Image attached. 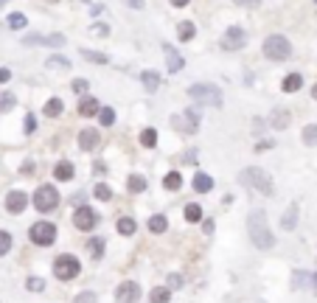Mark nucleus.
I'll return each instance as SVG.
<instances>
[{
  "mask_svg": "<svg viewBox=\"0 0 317 303\" xmlns=\"http://www.w3.org/2000/svg\"><path fill=\"white\" fill-rule=\"evenodd\" d=\"M289 53H292V45H289L286 37L272 34V37H267V40H264V56H267V59L283 62V59H289Z\"/></svg>",
  "mask_w": 317,
  "mask_h": 303,
  "instance_id": "obj_4",
  "label": "nucleus"
},
{
  "mask_svg": "<svg viewBox=\"0 0 317 303\" xmlns=\"http://www.w3.org/2000/svg\"><path fill=\"white\" fill-rule=\"evenodd\" d=\"M166 227H169V219H166L163 214H154V216L149 219V230H152V233H166Z\"/></svg>",
  "mask_w": 317,
  "mask_h": 303,
  "instance_id": "obj_23",
  "label": "nucleus"
},
{
  "mask_svg": "<svg viewBox=\"0 0 317 303\" xmlns=\"http://www.w3.org/2000/svg\"><path fill=\"white\" fill-rule=\"evenodd\" d=\"M211 188H214V177H208V174H202V172L194 174V191H197V194H208Z\"/></svg>",
  "mask_w": 317,
  "mask_h": 303,
  "instance_id": "obj_17",
  "label": "nucleus"
},
{
  "mask_svg": "<svg viewBox=\"0 0 317 303\" xmlns=\"http://www.w3.org/2000/svg\"><path fill=\"white\" fill-rule=\"evenodd\" d=\"M174 130L177 132H185V135H194V132L199 130V115L194 113V110H185L182 115H174L172 118Z\"/></svg>",
  "mask_w": 317,
  "mask_h": 303,
  "instance_id": "obj_9",
  "label": "nucleus"
},
{
  "mask_svg": "<svg viewBox=\"0 0 317 303\" xmlns=\"http://www.w3.org/2000/svg\"><path fill=\"white\" fill-rule=\"evenodd\" d=\"M140 82H143V87L149 90V93H154V90L160 87V73H154V70H143Z\"/></svg>",
  "mask_w": 317,
  "mask_h": 303,
  "instance_id": "obj_20",
  "label": "nucleus"
},
{
  "mask_svg": "<svg viewBox=\"0 0 317 303\" xmlns=\"http://www.w3.org/2000/svg\"><path fill=\"white\" fill-rule=\"evenodd\" d=\"M26 205H28L26 191H9V194H6V211H9V214H23Z\"/></svg>",
  "mask_w": 317,
  "mask_h": 303,
  "instance_id": "obj_12",
  "label": "nucleus"
},
{
  "mask_svg": "<svg viewBox=\"0 0 317 303\" xmlns=\"http://www.w3.org/2000/svg\"><path fill=\"white\" fill-rule=\"evenodd\" d=\"M73 303H95V292H79Z\"/></svg>",
  "mask_w": 317,
  "mask_h": 303,
  "instance_id": "obj_44",
  "label": "nucleus"
},
{
  "mask_svg": "<svg viewBox=\"0 0 317 303\" xmlns=\"http://www.w3.org/2000/svg\"><path fill=\"white\" fill-rule=\"evenodd\" d=\"M312 98H317V85H315V87H312Z\"/></svg>",
  "mask_w": 317,
  "mask_h": 303,
  "instance_id": "obj_55",
  "label": "nucleus"
},
{
  "mask_svg": "<svg viewBox=\"0 0 317 303\" xmlns=\"http://www.w3.org/2000/svg\"><path fill=\"white\" fill-rule=\"evenodd\" d=\"M303 143H306V146H317V124L303 127Z\"/></svg>",
  "mask_w": 317,
  "mask_h": 303,
  "instance_id": "obj_31",
  "label": "nucleus"
},
{
  "mask_svg": "<svg viewBox=\"0 0 317 303\" xmlns=\"http://www.w3.org/2000/svg\"><path fill=\"white\" fill-rule=\"evenodd\" d=\"M180 286H182V275H177V272H172V275H169V286H166V289L172 292V289H180Z\"/></svg>",
  "mask_w": 317,
  "mask_h": 303,
  "instance_id": "obj_43",
  "label": "nucleus"
},
{
  "mask_svg": "<svg viewBox=\"0 0 317 303\" xmlns=\"http://www.w3.org/2000/svg\"><path fill=\"white\" fill-rule=\"evenodd\" d=\"M236 3H239V6H253L256 0H236Z\"/></svg>",
  "mask_w": 317,
  "mask_h": 303,
  "instance_id": "obj_53",
  "label": "nucleus"
},
{
  "mask_svg": "<svg viewBox=\"0 0 317 303\" xmlns=\"http://www.w3.org/2000/svg\"><path fill=\"white\" fill-rule=\"evenodd\" d=\"M87 250H90V259H101L104 256V239H98V236L90 239V242H87Z\"/></svg>",
  "mask_w": 317,
  "mask_h": 303,
  "instance_id": "obj_28",
  "label": "nucleus"
},
{
  "mask_svg": "<svg viewBox=\"0 0 317 303\" xmlns=\"http://www.w3.org/2000/svg\"><path fill=\"white\" fill-rule=\"evenodd\" d=\"M9 26L11 28H26V14H20V11H17V14H11V17H9Z\"/></svg>",
  "mask_w": 317,
  "mask_h": 303,
  "instance_id": "obj_41",
  "label": "nucleus"
},
{
  "mask_svg": "<svg viewBox=\"0 0 317 303\" xmlns=\"http://www.w3.org/2000/svg\"><path fill=\"white\" fill-rule=\"evenodd\" d=\"M140 143H143L146 149H152L154 143H157V132H154L152 127H149V130H143V132H140Z\"/></svg>",
  "mask_w": 317,
  "mask_h": 303,
  "instance_id": "obj_35",
  "label": "nucleus"
},
{
  "mask_svg": "<svg viewBox=\"0 0 317 303\" xmlns=\"http://www.w3.org/2000/svg\"><path fill=\"white\" fill-rule=\"evenodd\" d=\"M283 93H298L300 87H303V76H298V73H289V76L283 79Z\"/></svg>",
  "mask_w": 317,
  "mask_h": 303,
  "instance_id": "obj_19",
  "label": "nucleus"
},
{
  "mask_svg": "<svg viewBox=\"0 0 317 303\" xmlns=\"http://www.w3.org/2000/svg\"><path fill=\"white\" fill-rule=\"evenodd\" d=\"M169 289L166 286H154L152 292H149V303H169Z\"/></svg>",
  "mask_w": 317,
  "mask_h": 303,
  "instance_id": "obj_27",
  "label": "nucleus"
},
{
  "mask_svg": "<svg viewBox=\"0 0 317 303\" xmlns=\"http://www.w3.org/2000/svg\"><path fill=\"white\" fill-rule=\"evenodd\" d=\"M11 107H14V95L3 93V95H0V113H9Z\"/></svg>",
  "mask_w": 317,
  "mask_h": 303,
  "instance_id": "obj_40",
  "label": "nucleus"
},
{
  "mask_svg": "<svg viewBox=\"0 0 317 303\" xmlns=\"http://www.w3.org/2000/svg\"><path fill=\"white\" fill-rule=\"evenodd\" d=\"M73 225H76L79 230H93V227L98 225V216L93 214V208H85V205H82V208L73 214Z\"/></svg>",
  "mask_w": 317,
  "mask_h": 303,
  "instance_id": "obj_11",
  "label": "nucleus"
},
{
  "mask_svg": "<svg viewBox=\"0 0 317 303\" xmlns=\"http://www.w3.org/2000/svg\"><path fill=\"white\" fill-rule=\"evenodd\" d=\"M34 205L40 214H48V211H53L56 205H59V191L53 188V185H40L34 194Z\"/></svg>",
  "mask_w": 317,
  "mask_h": 303,
  "instance_id": "obj_7",
  "label": "nucleus"
},
{
  "mask_svg": "<svg viewBox=\"0 0 317 303\" xmlns=\"http://www.w3.org/2000/svg\"><path fill=\"white\" fill-rule=\"evenodd\" d=\"M247 233H250V242L256 244L258 250H272L275 247V236L270 233V227H267L264 211H253L247 216Z\"/></svg>",
  "mask_w": 317,
  "mask_h": 303,
  "instance_id": "obj_1",
  "label": "nucleus"
},
{
  "mask_svg": "<svg viewBox=\"0 0 317 303\" xmlns=\"http://www.w3.org/2000/svg\"><path fill=\"white\" fill-rule=\"evenodd\" d=\"M3 3H6V0H0V6H3Z\"/></svg>",
  "mask_w": 317,
  "mask_h": 303,
  "instance_id": "obj_56",
  "label": "nucleus"
},
{
  "mask_svg": "<svg viewBox=\"0 0 317 303\" xmlns=\"http://www.w3.org/2000/svg\"><path fill=\"white\" fill-rule=\"evenodd\" d=\"M315 3H317V0H315Z\"/></svg>",
  "mask_w": 317,
  "mask_h": 303,
  "instance_id": "obj_57",
  "label": "nucleus"
},
{
  "mask_svg": "<svg viewBox=\"0 0 317 303\" xmlns=\"http://www.w3.org/2000/svg\"><path fill=\"white\" fill-rule=\"evenodd\" d=\"M20 172H23V174H31V172H34V163H26L23 169H20Z\"/></svg>",
  "mask_w": 317,
  "mask_h": 303,
  "instance_id": "obj_51",
  "label": "nucleus"
},
{
  "mask_svg": "<svg viewBox=\"0 0 317 303\" xmlns=\"http://www.w3.org/2000/svg\"><path fill=\"white\" fill-rule=\"evenodd\" d=\"M163 51H166V62H169V73H177V70H182V59H180V53L174 51L172 45H163Z\"/></svg>",
  "mask_w": 317,
  "mask_h": 303,
  "instance_id": "obj_16",
  "label": "nucleus"
},
{
  "mask_svg": "<svg viewBox=\"0 0 317 303\" xmlns=\"http://www.w3.org/2000/svg\"><path fill=\"white\" fill-rule=\"evenodd\" d=\"M295 225H298V205H289L286 214H283V219H281V227L283 230H292Z\"/></svg>",
  "mask_w": 317,
  "mask_h": 303,
  "instance_id": "obj_22",
  "label": "nucleus"
},
{
  "mask_svg": "<svg viewBox=\"0 0 317 303\" xmlns=\"http://www.w3.org/2000/svg\"><path fill=\"white\" fill-rule=\"evenodd\" d=\"M98 110H101V107H98V101H95L93 95H85V98L79 101V113L85 115V118H93V115H98Z\"/></svg>",
  "mask_w": 317,
  "mask_h": 303,
  "instance_id": "obj_15",
  "label": "nucleus"
},
{
  "mask_svg": "<svg viewBox=\"0 0 317 303\" xmlns=\"http://www.w3.org/2000/svg\"><path fill=\"white\" fill-rule=\"evenodd\" d=\"M194 34H197V28H194V23H188V20L177 26V37H180L182 43H188V40H194Z\"/></svg>",
  "mask_w": 317,
  "mask_h": 303,
  "instance_id": "obj_26",
  "label": "nucleus"
},
{
  "mask_svg": "<svg viewBox=\"0 0 317 303\" xmlns=\"http://www.w3.org/2000/svg\"><path fill=\"white\" fill-rule=\"evenodd\" d=\"M48 68H62V70H70V59H65V56H48Z\"/></svg>",
  "mask_w": 317,
  "mask_h": 303,
  "instance_id": "obj_37",
  "label": "nucleus"
},
{
  "mask_svg": "<svg viewBox=\"0 0 317 303\" xmlns=\"http://www.w3.org/2000/svg\"><path fill=\"white\" fill-rule=\"evenodd\" d=\"M140 298V284L137 281H121L115 286V301L118 303H137Z\"/></svg>",
  "mask_w": 317,
  "mask_h": 303,
  "instance_id": "obj_10",
  "label": "nucleus"
},
{
  "mask_svg": "<svg viewBox=\"0 0 317 303\" xmlns=\"http://www.w3.org/2000/svg\"><path fill=\"white\" fill-rule=\"evenodd\" d=\"M137 230V222L135 219H129V216H121L118 219V233L121 236H132Z\"/></svg>",
  "mask_w": 317,
  "mask_h": 303,
  "instance_id": "obj_25",
  "label": "nucleus"
},
{
  "mask_svg": "<svg viewBox=\"0 0 317 303\" xmlns=\"http://www.w3.org/2000/svg\"><path fill=\"white\" fill-rule=\"evenodd\" d=\"M312 286H315V289H317V272H315V275H312Z\"/></svg>",
  "mask_w": 317,
  "mask_h": 303,
  "instance_id": "obj_54",
  "label": "nucleus"
},
{
  "mask_svg": "<svg viewBox=\"0 0 317 303\" xmlns=\"http://www.w3.org/2000/svg\"><path fill=\"white\" fill-rule=\"evenodd\" d=\"M82 53H85L87 62H101V65L107 62V56H104V53H98V51H82Z\"/></svg>",
  "mask_w": 317,
  "mask_h": 303,
  "instance_id": "obj_42",
  "label": "nucleus"
},
{
  "mask_svg": "<svg viewBox=\"0 0 317 303\" xmlns=\"http://www.w3.org/2000/svg\"><path fill=\"white\" fill-rule=\"evenodd\" d=\"M107 172V163H101V160H98V163H95V174H104Z\"/></svg>",
  "mask_w": 317,
  "mask_h": 303,
  "instance_id": "obj_50",
  "label": "nucleus"
},
{
  "mask_svg": "<svg viewBox=\"0 0 317 303\" xmlns=\"http://www.w3.org/2000/svg\"><path fill=\"white\" fill-rule=\"evenodd\" d=\"M9 250H11V233L0 230V256H6Z\"/></svg>",
  "mask_w": 317,
  "mask_h": 303,
  "instance_id": "obj_39",
  "label": "nucleus"
},
{
  "mask_svg": "<svg viewBox=\"0 0 317 303\" xmlns=\"http://www.w3.org/2000/svg\"><path fill=\"white\" fill-rule=\"evenodd\" d=\"M188 95L197 104H211V107H222V90L216 85H194L188 90Z\"/></svg>",
  "mask_w": 317,
  "mask_h": 303,
  "instance_id": "obj_5",
  "label": "nucleus"
},
{
  "mask_svg": "<svg viewBox=\"0 0 317 303\" xmlns=\"http://www.w3.org/2000/svg\"><path fill=\"white\" fill-rule=\"evenodd\" d=\"M98 121H101L104 127H112V124H115V110H112V107H101V110H98Z\"/></svg>",
  "mask_w": 317,
  "mask_h": 303,
  "instance_id": "obj_32",
  "label": "nucleus"
},
{
  "mask_svg": "<svg viewBox=\"0 0 317 303\" xmlns=\"http://www.w3.org/2000/svg\"><path fill=\"white\" fill-rule=\"evenodd\" d=\"M37 130V121H34V115H26V135H31V132Z\"/></svg>",
  "mask_w": 317,
  "mask_h": 303,
  "instance_id": "obj_45",
  "label": "nucleus"
},
{
  "mask_svg": "<svg viewBox=\"0 0 317 303\" xmlns=\"http://www.w3.org/2000/svg\"><path fill=\"white\" fill-rule=\"evenodd\" d=\"M129 6H132V9H143V0H127Z\"/></svg>",
  "mask_w": 317,
  "mask_h": 303,
  "instance_id": "obj_49",
  "label": "nucleus"
},
{
  "mask_svg": "<svg viewBox=\"0 0 317 303\" xmlns=\"http://www.w3.org/2000/svg\"><path fill=\"white\" fill-rule=\"evenodd\" d=\"M127 185H129V191H132V194H140V191H146V177H140V174H132Z\"/></svg>",
  "mask_w": 317,
  "mask_h": 303,
  "instance_id": "obj_30",
  "label": "nucleus"
},
{
  "mask_svg": "<svg viewBox=\"0 0 317 303\" xmlns=\"http://www.w3.org/2000/svg\"><path fill=\"white\" fill-rule=\"evenodd\" d=\"M270 124H272L275 130H286V127H289V113H286V110H275V113L270 115Z\"/></svg>",
  "mask_w": 317,
  "mask_h": 303,
  "instance_id": "obj_21",
  "label": "nucleus"
},
{
  "mask_svg": "<svg viewBox=\"0 0 317 303\" xmlns=\"http://www.w3.org/2000/svg\"><path fill=\"white\" fill-rule=\"evenodd\" d=\"M26 286H28V292H43V289H45V281H43V278H37V275H31L26 281Z\"/></svg>",
  "mask_w": 317,
  "mask_h": 303,
  "instance_id": "obj_38",
  "label": "nucleus"
},
{
  "mask_svg": "<svg viewBox=\"0 0 317 303\" xmlns=\"http://www.w3.org/2000/svg\"><path fill=\"white\" fill-rule=\"evenodd\" d=\"M73 90H76V93H87V82L85 79H76V82H73Z\"/></svg>",
  "mask_w": 317,
  "mask_h": 303,
  "instance_id": "obj_46",
  "label": "nucleus"
},
{
  "mask_svg": "<svg viewBox=\"0 0 317 303\" xmlns=\"http://www.w3.org/2000/svg\"><path fill=\"white\" fill-rule=\"evenodd\" d=\"M98 143H101V135H98L95 130H82V135H79V146L85 149V152H93Z\"/></svg>",
  "mask_w": 317,
  "mask_h": 303,
  "instance_id": "obj_14",
  "label": "nucleus"
},
{
  "mask_svg": "<svg viewBox=\"0 0 317 303\" xmlns=\"http://www.w3.org/2000/svg\"><path fill=\"white\" fill-rule=\"evenodd\" d=\"M185 219H188V222H199V219H202V208H199L197 202H191L188 208H185Z\"/></svg>",
  "mask_w": 317,
  "mask_h": 303,
  "instance_id": "obj_36",
  "label": "nucleus"
},
{
  "mask_svg": "<svg viewBox=\"0 0 317 303\" xmlns=\"http://www.w3.org/2000/svg\"><path fill=\"white\" fill-rule=\"evenodd\" d=\"M241 182H250V188H256L258 194H264V197H272V177L264 172V169H258V166H250V169H244V172L239 174Z\"/></svg>",
  "mask_w": 317,
  "mask_h": 303,
  "instance_id": "obj_2",
  "label": "nucleus"
},
{
  "mask_svg": "<svg viewBox=\"0 0 317 303\" xmlns=\"http://www.w3.org/2000/svg\"><path fill=\"white\" fill-rule=\"evenodd\" d=\"M219 45H222L225 51H239V48H244V45H247V31H244V28H239V26L227 28Z\"/></svg>",
  "mask_w": 317,
  "mask_h": 303,
  "instance_id": "obj_8",
  "label": "nucleus"
},
{
  "mask_svg": "<svg viewBox=\"0 0 317 303\" xmlns=\"http://www.w3.org/2000/svg\"><path fill=\"white\" fill-rule=\"evenodd\" d=\"M59 113H62V98H48V101H45V115H48V118H56Z\"/></svg>",
  "mask_w": 317,
  "mask_h": 303,
  "instance_id": "obj_29",
  "label": "nucleus"
},
{
  "mask_svg": "<svg viewBox=\"0 0 317 303\" xmlns=\"http://www.w3.org/2000/svg\"><path fill=\"white\" fill-rule=\"evenodd\" d=\"M28 239L34 244H40V247H48V244L56 242V225H51V222H34L31 230H28Z\"/></svg>",
  "mask_w": 317,
  "mask_h": 303,
  "instance_id": "obj_6",
  "label": "nucleus"
},
{
  "mask_svg": "<svg viewBox=\"0 0 317 303\" xmlns=\"http://www.w3.org/2000/svg\"><path fill=\"white\" fill-rule=\"evenodd\" d=\"M306 284H312V275H309V272H303V269H298V272L292 275V286H295V289H300V286H306Z\"/></svg>",
  "mask_w": 317,
  "mask_h": 303,
  "instance_id": "obj_34",
  "label": "nucleus"
},
{
  "mask_svg": "<svg viewBox=\"0 0 317 303\" xmlns=\"http://www.w3.org/2000/svg\"><path fill=\"white\" fill-rule=\"evenodd\" d=\"M182 185V174L180 172H169L163 177V188H169V191H177Z\"/></svg>",
  "mask_w": 317,
  "mask_h": 303,
  "instance_id": "obj_24",
  "label": "nucleus"
},
{
  "mask_svg": "<svg viewBox=\"0 0 317 303\" xmlns=\"http://www.w3.org/2000/svg\"><path fill=\"white\" fill-rule=\"evenodd\" d=\"M79 272H82V264H79L76 256H68V253L56 256V261H53V275L59 278V281H73V278H79Z\"/></svg>",
  "mask_w": 317,
  "mask_h": 303,
  "instance_id": "obj_3",
  "label": "nucleus"
},
{
  "mask_svg": "<svg viewBox=\"0 0 317 303\" xmlns=\"http://www.w3.org/2000/svg\"><path fill=\"white\" fill-rule=\"evenodd\" d=\"M9 79H11V73H9V70H6V68H0V85H6Z\"/></svg>",
  "mask_w": 317,
  "mask_h": 303,
  "instance_id": "obj_48",
  "label": "nucleus"
},
{
  "mask_svg": "<svg viewBox=\"0 0 317 303\" xmlns=\"http://www.w3.org/2000/svg\"><path fill=\"white\" fill-rule=\"evenodd\" d=\"M93 194L101 199V202H110V199H112V188L107 185V182H98V185L93 188Z\"/></svg>",
  "mask_w": 317,
  "mask_h": 303,
  "instance_id": "obj_33",
  "label": "nucleus"
},
{
  "mask_svg": "<svg viewBox=\"0 0 317 303\" xmlns=\"http://www.w3.org/2000/svg\"><path fill=\"white\" fill-rule=\"evenodd\" d=\"M93 31H95L98 37H107V34H110V28L104 26V23H95V26H93Z\"/></svg>",
  "mask_w": 317,
  "mask_h": 303,
  "instance_id": "obj_47",
  "label": "nucleus"
},
{
  "mask_svg": "<svg viewBox=\"0 0 317 303\" xmlns=\"http://www.w3.org/2000/svg\"><path fill=\"white\" fill-rule=\"evenodd\" d=\"M23 43H26V45H51V48H62V45H65V37H62V34H48V37L28 34Z\"/></svg>",
  "mask_w": 317,
  "mask_h": 303,
  "instance_id": "obj_13",
  "label": "nucleus"
},
{
  "mask_svg": "<svg viewBox=\"0 0 317 303\" xmlns=\"http://www.w3.org/2000/svg\"><path fill=\"white\" fill-rule=\"evenodd\" d=\"M73 174H76V169H73V163H68V160L56 163V169H53V177H56V180H70Z\"/></svg>",
  "mask_w": 317,
  "mask_h": 303,
  "instance_id": "obj_18",
  "label": "nucleus"
},
{
  "mask_svg": "<svg viewBox=\"0 0 317 303\" xmlns=\"http://www.w3.org/2000/svg\"><path fill=\"white\" fill-rule=\"evenodd\" d=\"M172 6H177V9H182V6H188V0H172Z\"/></svg>",
  "mask_w": 317,
  "mask_h": 303,
  "instance_id": "obj_52",
  "label": "nucleus"
}]
</instances>
